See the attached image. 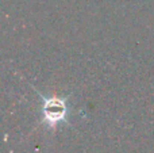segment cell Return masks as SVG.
<instances>
[{
	"label": "cell",
	"instance_id": "6da1fadb",
	"mask_svg": "<svg viewBox=\"0 0 154 153\" xmlns=\"http://www.w3.org/2000/svg\"><path fill=\"white\" fill-rule=\"evenodd\" d=\"M42 113L46 122L51 126H56L66 117L68 108L64 100L58 98H50V99L42 98Z\"/></svg>",
	"mask_w": 154,
	"mask_h": 153
}]
</instances>
